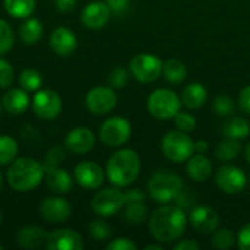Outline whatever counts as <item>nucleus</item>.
<instances>
[{"label": "nucleus", "mask_w": 250, "mask_h": 250, "mask_svg": "<svg viewBox=\"0 0 250 250\" xmlns=\"http://www.w3.org/2000/svg\"><path fill=\"white\" fill-rule=\"evenodd\" d=\"M125 204H126L125 192L114 188H107L94 195L91 201V208L97 215L108 218L116 215L120 209H123Z\"/></svg>", "instance_id": "1a4fd4ad"}, {"label": "nucleus", "mask_w": 250, "mask_h": 250, "mask_svg": "<svg viewBox=\"0 0 250 250\" xmlns=\"http://www.w3.org/2000/svg\"><path fill=\"white\" fill-rule=\"evenodd\" d=\"M208 142L207 141H196L195 142V152L196 154H205L208 151Z\"/></svg>", "instance_id": "8fccbe9b"}, {"label": "nucleus", "mask_w": 250, "mask_h": 250, "mask_svg": "<svg viewBox=\"0 0 250 250\" xmlns=\"http://www.w3.org/2000/svg\"><path fill=\"white\" fill-rule=\"evenodd\" d=\"M126 196V202H141L145 199V193L141 189H129L127 192H125Z\"/></svg>", "instance_id": "49530a36"}, {"label": "nucleus", "mask_w": 250, "mask_h": 250, "mask_svg": "<svg viewBox=\"0 0 250 250\" xmlns=\"http://www.w3.org/2000/svg\"><path fill=\"white\" fill-rule=\"evenodd\" d=\"M245 158H246L248 164L250 166V144H248V146L245 148Z\"/></svg>", "instance_id": "603ef678"}, {"label": "nucleus", "mask_w": 250, "mask_h": 250, "mask_svg": "<svg viewBox=\"0 0 250 250\" xmlns=\"http://www.w3.org/2000/svg\"><path fill=\"white\" fill-rule=\"evenodd\" d=\"M212 108H214V113H217L220 117H230L234 114L237 104L233 97H230L227 94H220L214 98Z\"/></svg>", "instance_id": "473e14b6"}, {"label": "nucleus", "mask_w": 250, "mask_h": 250, "mask_svg": "<svg viewBox=\"0 0 250 250\" xmlns=\"http://www.w3.org/2000/svg\"><path fill=\"white\" fill-rule=\"evenodd\" d=\"M182 100L173 89L168 88H157L154 89L146 100L148 113L158 120L174 119V116L180 111Z\"/></svg>", "instance_id": "39448f33"}, {"label": "nucleus", "mask_w": 250, "mask_h": 250, "mask_svg": "<svg viewBox=\"0 0 250 250\" xmlns=\"http://www.w3.org/2000/svg\"><path fill=\"white\" fill-rule=\"evenodd\" d=\"M19 85L28 92H37L42 86V76L35 69H25L19 75Z\"/></svg>", "instance_id": "72a5a7b5"}, {"label": "nucleus", "mask_w": 250, "mask_h": 250, "mask_svg": "<svg viewBox=\"0 0 250 250\" xmlns=\"http://www.w3.org/2000/svg\"><path fill=\"white\" fill-rule=\"evenodd\" d=\"M95 145V135L88 127H75L64 138V146L78 155L89 152Z\"/></svg>", "instance_id": "a211bd4d"}, {"label": "nucleus", "mask_w": 250, "mask_h": 250, "mask_svg": "<svg viewBox=\"0 0 250 250\" xmlns=\"http://www.w3.org/2000/svg\"><path fill=\"white\" fill-rule=\"evenodd\" d=\"M54 4L60 12H70L76 6V0H54Z\"/></svg>", "instance_id": "09e8293b"}, {"label": "nucleus", "mask_w": 250, "mask_h": 250, "mask_svg": "<svg viewBox=\"0 0 250 250\" xmlns=\"http://www.w3.org/2000/svg\"><path fill=\"white\" fill-rule=\"evenodd\" d=\"M164 62L151 53H139L129 63L130 75L141 83H152L163 76Z\"/></svg>", "instance_id": "0eeeda50"}, {"label": "nucleus", "mask_w": 250, "mask_h": 250, "mask_svg": "<svg viewBox=\"0 0 250 250\" xmlns=\"http://www.w3.org/2000/svg\"><path fill=\"white\" fill-rule=\"evenodd\" d=\"M35 3L37 0H3L6 12L16 19L31 16L35 10Z\"/></svg>", "instance_id": "c85d7f7f"}, {"label": "nucleus", "mask_w": 250, "mask_h": 250, "mask_svg": "<svg viewBox=\"0 0 250 250\" xmlns=\"http://www.w3.org/2000/svg\"><path fill=\"white\" fill-rule=\"evenodd\" d=\"M0 116H1V104H0Z\"/></svg>", "instance_id": "6e6d98bb"}, {"label": "nucleus", "mask_w": 250, "mask_h": 250, "mask_svg": "<svg viewBox=\"0 0 250 250\" xmlns=\"http://www.w3.org/2000/svg\"><path fill=\"white\" fill-rule=\"evenodd\" d=\"M141 157L136 151L123 148L114 152L107 161L105 176L117 188L130 186L141 173Z\"/></svg>", "instance_id": "f03ea898"}, {"label": "nucleus", "mask_w": 250, "mask_h": 250, "mask_svg": "<svg viewBox=\"0 0 250 250\" xmlns=\"http://www.w3.org/2000/svg\"><path fill=\"white\" fill-rule=\"evenodd\" d=\"M123 218L130 226H141L149 218L148 207L141 202H126L123 207Z\"/></svg>", "instance_id": "bb28decb"}, {"label": "nucleus", "mask_w": 250, "mask_h": 250, "mask_svg": "<svg viewBox=\"0 0 250 250\" xmlns=\"http://www.w3.org/2000/svg\"><path fill=\"white\" fill-rule=\"evenodd\" d=\"M161 151L168 161L185 163L195 154V141L186 132L179 129L170 130L163 136Z\"/></svg>", "instance_id": "423d86ee"}, {"label": "nucleus", "mask_w": 250, "mask_h": 250, "mask_svg": "<svg viewBox=\"0 0 250 250\" xmlns=\"http://www.w3.org/2000/svg\"><path fill=\"white\" fill-rule=\"evenodd\" d=\"M62 98L53 89H38L32 100L34 113L42 120H53L62 113Z\"/></svg>", "instance_id": "f8f14e48"}, {"label": "nucleus", "mask_w": 250, "mask_h": 250, "mask_svg": "<svg viewBox=\"0 0 250 250\" xmlns=\"http://www.w3.org/2000/svg\"><path fill=\"white\" fill-rule=\"evenodd\" d=\"M13 82V67L4 59H0V88H9Z\"/></svg>", "instance_id": "ea45409f"}, {"label": "nucleus", "mask_w": 250, "mask_h": 250, "mask_svg": "<svg viewBox=\"0 0 250 250\" xmlns=\"http://www.w3.org/2000/svg\"><path fill=\"white\" fill-rule=\"evenodd\" d=\"M183 186V179L177 173L161 170L149 177L148 193L158 204H170L174 202Z\"/></svg>", "instance_id": "20e7f679"}, {"label": "nucleus", "mask_w": 250, "mask_h": 250, "mask_svg": "<svg viewBox=\"0 0 250 250\" xmlns=\"http://www.w3.org/2000/svg\"><path fill=\"white\" fill-rule=\"evenodd\" d=\"M174 250H199V245L195 240L183 239L179 243L174 245Z\"/></svg>", "instance_id": "de8ad7c7"}, {"label": "nucleus", "mask_w": 250, "mask_h": 250, "mask_svg": "<svg viewBox=\"0 0 250 250\" xmlns=\"http://www.w3.org/2000/svg\"><path fill=\"white\" fill-rule=\"evenodd\" d=\"M1 221H3V218H1V212H0V226H1Z\"/></svg>", "instance_id": "5fc2aeb1"}, {"label": "nucleus", "mask_w": 250, "mask_h": 250, "mask_svg": "<svg viewBox=\"0 0 250 250\" xmlns=\"http://www.w3.org/2000/svg\"><path fill=\"white\" fill-rule=\"evenodd\" d=\"M44 170H45V182H47L50 190H53L54 193H59V195H66L72 190L73 180L67 171L59 168V166L57 167L44 166Z\"/></svg>", "instance_id": "412c9836"}, {"label": "nucleus", "mask_w": 250, "mask_h": 250, "mask_svg": "<svg viewBox=\"0 0 250 250\" xmlns=\"http://www.w3.org/2000/svg\"><path fill=\"white\" fill-rule=\"evenodd\" d=\"M163 76L167 82L173 85L182 83L188 78V67L179 59H168L163 64Z\"/></svg>", "instance_id": "a878e982"}, {"label": "nucleus", "mask_w": 250, "mask_h": 250, "mask_svg": "<svg viewBox=\"0 0 250 250\" xmlns=\"http://www.w3.org/2000/svg\"><path fill=\"white\" fill-rule=\"evenodd\" d=\"M130 0H107V4L113 13H123L129 7Z\"/></svg>", "instance_id": "a18cd8bd"}, {"label": "nucleus", "mask_w": 250, "mask_h": 250, "mask_svg": "<svg viewBox=\"0 0 250 250\" xmlns=\"http://www.w3.org/2000/svg\"><path fill=\"white\" fill-rule=\"evenodd\" d=\"M31 104L28 91L23 88H10L1 98L3 108L10 114H22Z\"/></svg>", "instance_id": "4be33fe9"}, {"label": "nucleus", "mask_w": 250, "mask_h": 250, "mask_svg": "<svg viewBox=\"0 0 250 250\" xmlns=\"http://www.w3.org/2000/svg\"><path fill=\"white\" fill-rule=\"evenodd\" d=\"M237 242L236 234L229 230V229H217L212 234H211V246L218 250H227L231 249Z\"/></svg>", "instance_id": "2f4dec72"}, {"label": "nucleus", "mask_w": 250, "mask_h": 250, "mask_svg": "<svg viewBox=\"0 0 250 250\" xmlns=\"http://www.w3.org/2000/svg\"><path fill=\"white\" fill-rule=\"evenodd\" d=\"M47 234L42 229L37 226H25L18 231L16 236V243L19 248L23 249H37L41 245H45Z\"/></svg>", "instance_id": "b1692460"}, {"label": "nucleus", "mask_w": 250, "mask_h": 250, "mask_svg": "<svg viewBox=\"0 0 250 250\" xmlns=\"http://www.w3.org/2000/svg\"><path fill=\"white\" fill-rule=\"evenodd\" d=\"M82 237L69 229L54 230L47 234L45 249L47 250H82L83 249Z\"/></svg>", "instance_id": "dca6fc26"}, {"label": "nucleus", "mask_w": 250, "mask_h": 250, "mask_svg": "<svg viewBox=\"0 0 250 250\" xmlns=\"http://www.w3.org/2000/svg\"><path fill=\"white\" fill-rule=\"evenodd\" d=\"M88 233L89 236L97 240V242H105L111 237V229L110 224L105 223L104 220H94L88 226Z\"/></svg>", "instance_id": "f704fd0d"}, {"label": "nucleus", "mask_w": 250, "mask_h": 250, "mask_svg": "<svg viewBox=\"0 0 250 250\" xmlns=\"http://www.w3.org/2000/svg\"><path fill=\"white\" fill-rule=\"evenodd\" d=\"M1 186H3V177H1V173H0V190H1Z\"/></svg>", "instance_id": "864d4df0"}, {"label": "nucleus", "mask_w": 250, "mask_h": 250, "mask_svg": "<svg viewBox=\"0 0 250 250\" xmlns=\"http://www.w3.org/2000/svg\"><path fill=\"white\" fill-rule=\"evenodd\" d=\"M19 35H21V40L25 42V44H37L41 37H42V25L41 22L37 19V18H25L23 23L21 25L19 28Z\"/></svg>", "instance_id": "cd10ccee"}, {"label": "nucleus", "mask_w": 250, "mask_h": 250, "mask_svg": "<svg viewBox=\"0 0 250 250\" xmlns=\"http://www.w3.org/2000/svg\"><path fill=\"white\" fill-rule=\"evenodd\" d=\"M240 152H242L240 142L237 139H230V138L223 139L217 145V148H215V157H217V160L224 161V163H229V161L236 160Z\"/></svg>", "instance_id": "c756f323"}, {"label": "nucleus", "mask_w": 250, "mask_h": 250, "mask_svg": "<svg viewBox=\"0 0 250 250\" xmlns=\"http://www.w3.org/2000/svg\"><path fill=\"white\" fill-rule=\"evenodd\" d=\"M13 42H15V35L10 25L4 19H0V56L10 51Z\"/></svg>", "instance_id": "c9c22d12"}, {"label": "nucleus", "mask_w": 250, "mask_h": 250, "mask_svg": "<svg viewBox=\"0 0 250 250\" xmlns=\"http://www.w3.org/2000/svg\"><path fill=\"white\" fill-rule=\"evenodd\" d=\"M189 223L201 234H212L220 227L218 212L208 205H195L188 214Z\"/></svg>", "instance_id": "ddd939ff"}, {"label": "nucleus", "mask_w": 250, "mask_h": 250, "mask_svg": "<svg viewBox=\"0 0 250 250\" xmlns=\"http://www.w3.org/2000/svg\"><path fill=\"white\" fill-rule=\"evenodd\" d=\"M180 100H182V105H185L188 110H198L207 103L208 91L202 83L192 82L183 88Z\"/></svg>", "instance_id": "5701e85b"}, {"label": "nucleus", "mask_w": 250, "mask_h": 250, "mask_svg": "<svg viewBox=\"0 0 250 250\" xmlns=\"http://www.w3.org/2000/svg\"><path fill=\"white\" fill-rule=\"evenodd\" d=\"M196 199H198V196H196L195 190H192V189L183 186V189L179 192L177 198L174 199V204L186 211V209H189V208L192 209V208L196 205Z\"/></svg>", "instance_id": "4c0bfd02"}, {"label": "nucleus", "mask_w": 250, "mask_h": 250, "mask_svg": "<svg viewBox=\"0 0 250 250\" xmlns=\"http://www.w3.org/2000/svg\"><path fill=\"white\" fill-rule=\"evenodd\" d=\"M64 149L62 146H53L48 152H47V157H45V163L44 166H53V167H57L63 160H64Z\"/></svg>", "instance_id": "a19ab883"}, {"label": "nucleus", "mask_w": 250, "mask_h": 250, "mask_svg": "<svg viewBox=\"0 0 250 250\" xmlns=\"http://www.w3.org/2000/svg\"><path fill=\"white\" fill-rule=\"evenodd\" d=\"M237 245L240 250H250V223L240 229L237 234Z\"/></svg>", "instance_id": "37998d69"}, {"label": "nucleus", "mask_w": 250, "mask_h": 250, "mask_svg": "<svg viewBox=\"0 0 250 250\" xmlns=\"http://www.w3.org/2000/svg\"><path fill=\"white\" fill-rule=\"evenodd\" d=\"M75 180L79 186H82L83 189H98L101 188V185L104 183V177L105 173L101 168V166H98L97 163L92 161H82L75 167Z\"/></svg>", "instance_id": "4468645a"}, {"label": "nucleus", "mask_w": 250, "mask_h": 250, "mask_svg": "<svg viewBox=\"0 0 250 250\" xmlns=\"http://www.w3.org/2000/svg\"><path fill=\"white\" fill-rule=\"evenodd\" d=\"M76 35L66 26L56 28L50 35V47L59 56H69L76 50Z\"/></svg>", "instance_id": "6ab92c4d"}, {"label": "nucleus", "mask_w": 250, "mask_h": 250, "mask_svg": "<svg viewBox=\"0 0 250 250\" xmlns=\"http://www.w3.org/2000/svg\"><path fill=\"white\" fill-rule=\"evenodd\" d=\"M215 183L218 189L227 195H239L248 185L246 173L231 164L221 166L215 173Z\"/></svg>", "instance_id": "9d476101"}, {"label": "nucleus", "mask_w": 250, "mask_h": 250, "mask_svg": "<svg viewBox=\"0 0 250 250\" xmlns=\"http://www.w3.org/2000/svg\"><path fill=\"white\" fill-rule=\"evenodd\" d=\"M40 214L48 223H63L69 220L72 214V205L60 196H50L41 201Z\"/></svg>", "instance_id": "2eb2a0df"}, {"label": "nucleus", "mask_w": 250, "mask_h": 250, "mask_svg": "<svg viewBox=\"0 0 250 250\" xmlns=\"http://www.w3.org/2000/svg\"><path fill=\"white\" fill-rule=\"evenodd\" d=\"M85 104L88 110L97 116L108 114L117 105V94L111 86H95L88 91L85 97Z\"/></svg>", "instance_id": "9b49d317"}, {"label": "nucleus", "mask_w": 250, "mask_h": 250, "mask_svg": "<svg viewBox=\"0 0 250 250\" xmlns=\"http://www.w3.org/2000/svg\"><path fill=\"white\" fill-rule=\"evenodd\" d=\"M145 250H164V248L161 245H149V246H145Z\"/></svg>", "instance_id": "3c124183"}, {"label": "nucleus", "mask_w": 250, "mask_h": 250, "mask_svg": "<svg viewBox=\"0 0 250 250\" xmlns=\"http://www.w3.org/2000/svg\"><path fill=\"white\" fill-rule=\"evenodd\" d=\"M107 250H138V245L133 243L130 239L127 237H119V239H114L111 240L107 246Z\"/></svg>", "instance_id": "79ce46f5"}, {"label": "nucleus", "mask_w": 250, "mask_h": 250, "mask_svg": "<svg viewBox=\"0 0 250 250\" xmlns=\"http://www.w3.org/2000/svg\"><path fill=\"white\" fill-rule=\"evenodd\" d=\"M221 132L224 138L230 139H245L248 138L250 133V123L245 117H231L227 122H224Z\"/></svg>", "instance_id": "393cba45"}, {"label": "nucleus", "mask_w": 250, "mask_h": 250, "mask_svg": "<svg viewBox=\"0 0 250 250\" xmlns=\"http://www.w3.org/2000/svg\"><path fill=\"white\" fill-rule=\"evenodd\" d=\"M174 126H176V129H179L182 132L190 133L192 130L196 129V117L188 111H179L174 116Z\"/></svg>", "instance_id": "e433bc0d"}, {"label": "nucleus", "mask_w": 250, "mask_h": 250, "mask_svg": "<svg viewBox=\"0 0 250 250\" xmlns=\"http://www.w3.org/2000/svg\"><path fill=\"white\" fill-rule=\"evenodd\" d=\"M100 139L104 145L111 148H119L125 145L132 135V125L127 119L114 116L103 122L98 130Z\"/></svg>", "instance_id": "6e6552de"}, {"label": "nucleus", "mask_w": 250, "mask_h": 250, "mask_svg": "<svg viewBox=\"0 0 250 250\" xmlns=\"http://www.w3.org/2000/svg\"><path fill=\"white\" fill-rule=\"evenodd\" d=\"M44 164L29 157H21L13 160L6 173L9 186L16 192L34 190L44 180Z\"/></svg>", "instance_id": "7ed1b4c3"}, {"label": "nucleus", "mask_w": 250, "mask_h": 250, "mask_svg": "<svg viewBox=\"0 0 250 250\" xmlns=\"http://www.w3.org/2000/svg\"><path fill=\"white\" fill-rule=\"evenodd\" d=\"M4 249V248H3V246H1V245H0V250H3Z\"/></svg>", "instance_id": "4d7b16f0"}, {"label": "nucleus", "mask_w": 250, "mask_h": 250, "mask_svg": "<svg viewBox=\"0 0 250 250\" xmlns=\"http://www.w3.org/2000/svg\"><path fill=\"white\" fill-rule=\"evenodd\" d=\"M189 218L183 208L163 204L149 215L148 227L151 236L161 245L174 243L182 239L186 231Z\"/></svg>", "instance_id": "f257e3e1"}, {"label": "nucleus", "mask_w": 250, "mask_h": 250, "mask_svg": "<svg viewBox=\"0 0 250 250\" xmlns=\"http://www.w3.org/2000/svg\"><path fill=\"white\" fill-rule=\"evenodd\" d=\"M239 107L242 108L243 113H246V114L250 116V85L245 86L240 91V95H239Z\"/></svg>", "instance_id": "c03bdc74"}, {"label": "nucleus", "mask_w": 250, "mask_h": 250, "mask_svg": "<svg viewBox=\"0 0 250 250\" xmlns=\"http://www.w3.org/2000/svg\"><path fill=\"white\" fill-rule=\"evenodd\" d=\"M18 142L7 135L0 136V166H7L18 157Z\"/></svg>", "instance_id": "7c9ffc66"}, {"label": "nucleus", "mask_w": 250, "mask_h": 250, "mask_svg": "<svg viewBox=\"0 0 250 250\" xmlns=\"http://www.w3.org/2000/svg\"><path fill=\"white\" fill-rule=\"evenodd\" d=\"M186 173L189 179H192L195 183H204L207 182L212 173H214V166L212 161L205 155V154H193L186 164Z\"/></svg>", "instance_id": "aec40b11"}, {"label": "nucleus", "mask_w": 250, "mask_h": 250, "mask_svg": "<svg viewBox=\"0 0 250 250\" xmlns=\"http://www.w3.org/2000/svg\"><path fill=\"white\" fill-rule=\"evenodd\" d=\"M129 75L130 72L126 70L125 67H116L110 72L108 75V83L111 88L114 89H122L126 86L127 81H129Z\"/></svg>", "instance_id": "58836bf2"}, {"label": "nucleus", "mask_w": 250, "mask_h": 250, "mask_svg": "<svg viewBox=\"0 0 250 250\" xmlns=\"http://www.w3.org/2000/svg\"><path fill=\"white\" fill-rule=\"evenodd\" d=\"M111 16V10L104 1H91L88 3L81 15L82 23L88 29H101Z\"/></svg>", "instance_id": "f3484780"}]
</instances>
